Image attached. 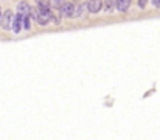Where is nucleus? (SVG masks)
<instances>
[{"instance_id":"5","label":"nucleus","mask_w":160,"mask_h":140,"mask_svg":"<svg viewBox=\"0 0 160 140\" xmlns=\"http://www.w3.org/2000/svg\"><path fill=\"white\" fill-rule=\"evenodd\" d=\"M131 6V0H117L115 3V9L120 12H126Z\"/></svg>"},{"instance_id":"7","label":"nucleus","mask_w":160,"mask_h":140,"mask_svg":"<svg viewBox=\"0 0 160 140\" xmlns=\"http://www.w3.org/2000/svg\"><path fill=\"white\" fill-rule=\"evenodd\" d=\"M17 11H19V14H22V16H30L31 8H30V5L26 3V2H20L17 5Z\"/></svg>"},{"instance_id":"9","label":"nucleus","mask_w":160,"mask_h":140,"mask_svg":"<svg viewBox=\"0 0 160 140\" xmlns=\"http://www.w3.org/2000/svg\"><path fill=\"white\" fill-rule=\"evenodd\" d=\"M115 3H117V0H104V5H103V9L106 12H112L115 9Z\"/></svg>"},{"instance_id":"15","label":"nucleus","mask_w":160,"mask_h":140,"mask_svg":"<svg viewBox=\"0 0 160 140\" xmlns=\"http://www.w3.org/2000/svg\"><path fill=\"white\" fill-rule=\"evenodd\" d=\"M0 22H2V9H0Z\"/></svg>"},{"instance_id":"14","label":"nucleus","mask_w":160,"mask_h":140,"mask_svg":"<svg viewBox=\"0 0 160 140\" xmlns=\"http://www.w3.org/2000/svg\"><path fill=\"white\" fill-rule=\"evenodd\" d=\"M151 2H152V5L155 8H160V0H151Z\"/></svg>"},{"instance_id":"1","label":"nucleus","mask_w":160,"mask_h":140,"mask_svg":"<svg viewBox=\"0 0 160 140\" xmlns=\"http://www.w3.org/2000/svg\"><path fill=\"white\" fill-rule=\"evenodd\" d=\"M51 11L50 12H44V11H41V9H37V8H31V12H30V16H33L36 20H37V23L39 25H47L48 22H50V17H51Z\"/></svg>"},{"instance_id":"10","label":"nucleus","mask_w":160,"mask_h":140,"mask_svg":"<svg viewBox=\"0 0 160 140\" xmlns=\"http://www.w3.org/2000/svg\"><path fill=\"white\" fill-rule=\"evenodd\" d=\"M36 3H37V9H41V11H44V12H50V11H51L48 2H45V0H37Z\"/></svg>"},{"instance_id":"12","label":"nucleus","mask_w":160,"mask_h":140,"mask_svg":"<svg viewBox=\"0 0 160 140\" xmlns=\"http://www.w3.org/2000/svg\"><path fill=\"white\" fill-rule=\"evenodd\" d=\"M30 16H22V28H25V30H30Z\"/></svg>"},{"instance_id":"13","label":"nucleus","mask_w":160,"mask_h":140,"mask_svg":"<svg viewBox=\"0 0 160 140\" xmlns=\"http://www.w3.org/2000/svg\"><path fill=\"white\" fill-rule=\"evenodd\" d=\"M146 3H148V0H138V6H140L141 9L146 8Z\"/></svg>"},{"instance_id":"6","label":"nucleus","mask_w":160,"mask_h":140,"mask_svg":"<svg viewBox=\"0 0 160 140\" xmlns=\"http://www.w3.org/2000/svg\"><path fill=\"white\" fill-rule=\"evenodd\" d=\"M12 30L14 33H20L22 31V14H17V16L12 17Z\"/></svg>"},{"instance_id":"3","label":"nucleus","mask_w":160,"mask_h":140,"mask_svg":"<svg viewBox=\"0 0 160 140\" xmlns=\"http://www.w3.org/2000/svg\"><path fill=\"white\" fill-rule=\"evenodd\" d=\"M86 6H87V11L90 12H98L103 8V2L101 0H87Z\"/></svg>"},{"instance_id":"8","label":"nucleus","mask_w":160,"mask_h":140,"mask_svg":"<svg viewBox=\"0 0 160 140\" xmlns=\"http://www.w3.org/2000/svg\"><path fill=\"white\" fill-rule=\"evenodd\" d=\"M86 9H87L86 3H81V5H75V9H73V16H72V17H81L83 14L86 12Z\"/></svg>"},{"instance_id":"11","label":"nucleus","mask_w":160,"mask_h":140,"mask_svg":"<svg viewBox=\"0 0 160 140\" xmlns=\"http://www.w3.org/2000/svg\"><path fill=\"white\" fill-rule=\"evenodd\" d=\"M65 2V0H48V5H50V8H61V5Z\"/></svg>"},{"instance_id":"4","label":"nucleus","mask_w":160,"mask_h":140,"mask_svg":"<svg viewBox=\"0 0 160 140\" xmlns=\"http://www.w3.org/2000/svg\"><path fill=\"white\" fill-rule=\"evenodd\" d=\"M5 30H9L11 25H12V12L11 11H6L5 14H2V22H0Z\"/></svg>"},{"instance_id":"2","label":"nucleus","mask_w":160,"mask_h":140,"mask_svg":"<svg viewBox=\"0 0 160 140\" xmlns=\"http://www.w3.org/2000/svg\"><path fill=\"white\" fill-rule=\"evenodd\" d=\"M61 14L65 17H72L73 16V9H75V3H70V2H64L61 5Z\"/></svg>"}]
</instances>
